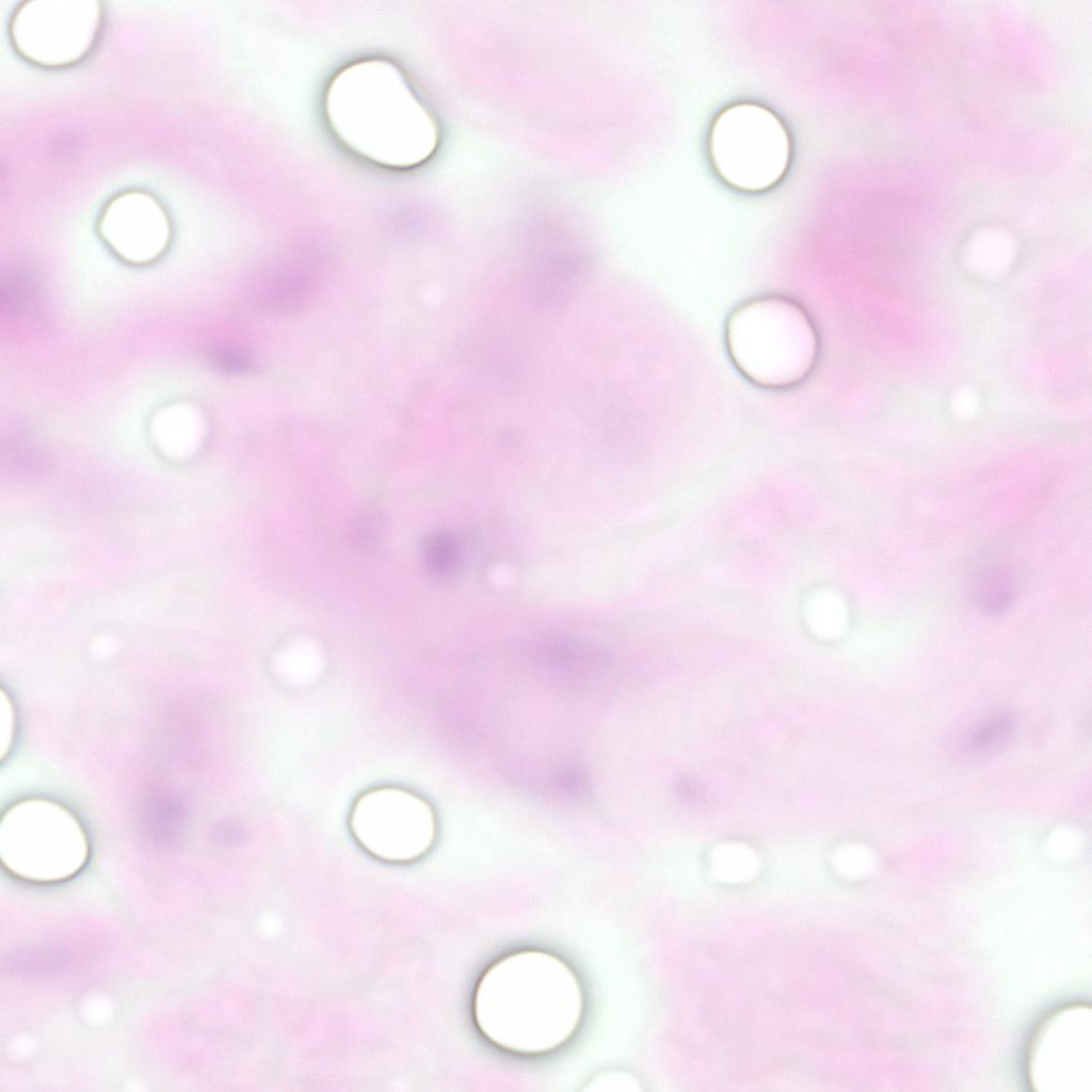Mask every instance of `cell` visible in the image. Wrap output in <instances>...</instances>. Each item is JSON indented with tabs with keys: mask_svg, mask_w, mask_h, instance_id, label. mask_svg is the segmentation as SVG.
Wrapping results in <instances>:
<instances>
[{
	"mask_svg": "<svg viewBox=\"0 0 1092 1092\" xmlns=\"http://www.w3.org/2000/svg\"><path fill=\"white\" fill-rule=\"evenodd\" d=\"M738 121L739 127L734 123L723 139L724 146L728 145L733 163L739 162L741 172L749 171L750 180L760 181L770 175V171L782 162V142L773 127L768 122L755 121L754 118Z\"/></svg>",
	"mask_w": 1092,
	"mask_h": 1092,
	"instance_id": "cell-3",
	"label": "cell"
},
{
	"mask_svg": "<svg viewBox=\"0 0 1092 1092\" xmlns=\"http://www.w3.org/2000/svg\"><path fill=\"white\" fill-rule=\"evenodd\" d=\"M215 364L225 371L237 373L252 370L255 363L245 353L223 351L216 354Z\"/></svg>",
	"mask_w": 1092,
	"mask_h": 1092,
	"instance_id": "cell-5",
	"label": "cell"
},
{
	"mask_svg": "<svg viewBox=\"0 0 1092 1092\" xmlns=\"http://www.w3.org/2000/svg\"><path fill=\"white\" fill-rule=\"evenodd\" d=\"M515 965L498 974L487 991V1015L515 1042L543 1044L556 1041L572 1021L574 997L561 971L550 965Z\"/></svg>",
	"mask_w": 1092,
	"mask_h": 1092,
	"instance_id": "cell-1",
	"label": "cell"
},
{
	"mask_svg": "<svg viewBox=\"0 0 1092 1092\" xmlns=\"http://www.w3.org/2000/svg\"><path fill=\"white\" fill-rule=\"evenodd\" d=\"M1014 727L1015 720L1011 714H993L971 730L967 738V746L978 755L995 751L1011 737Z\"/></svg>",
	"mask_w": 1092,
	"mask_h": 1092,
	"instance_id": "cell-4",
	"label": "cell"
},
{
	"mask_svg": "<svg viewBox=\"0 0 1092 1092\" xmlns=\"http://www.w3.org/2000/svg\"><path fill=\"white\" fill-rule=\"evenodd\" d=\"M2 850L26 872L61 876L75 870L84 855V837L62 807L44 801L12 808L1 825Z\"/></svg>",
	"mask_w": 1092,
	"mask_h": 1092,
	"instance_id": "cell-2",
	"label": "cell"
}]
</instances>
